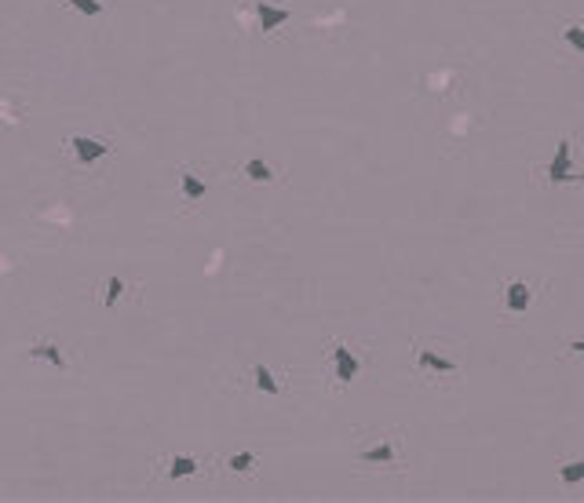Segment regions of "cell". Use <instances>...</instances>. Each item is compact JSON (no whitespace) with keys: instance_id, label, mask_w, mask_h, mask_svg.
<instances>
[{"instance_id":"6da1fadb","label":"cell","mask_w":584,"mask_h":503,"mask_svg":"<svg viewBox=\"0 0 584 503\" xmlns=\"http://www.w3.org/2000/svg\"><path fill=\"white\" fill-rule=\"evenodd\" d=\"M548 183H577V172H574V146H570V139H558L555 146V157L548 164Z\"/></svg>"},{"instance_id":"7a4b0ae2","label":"cell","mask_w":584,"mask_h":503,"mask_svg":"<svg viewBox=\"0 0 584 503\" xmlns=\"http://www.w3.org/2000/svg\"><path fill=\"white\" fill-rule=\"evenodd\" d=\"M333 365H336V376H340V383H351L354 376H358V357L351 354V346H344V343H333Z\"/></svg>"},{"instance_id":"3957f363","label":"cell","mask_w":584,"mask_h":503,"mask_svg":"<svg viewBox=\"0 0 584 503\" xmlns=\"http://www.w3.org/2000/svg\"><path fill=\"white\" fill-rule=\"evenodd\" d=\"M529 299H533V292H529L526 281H507V285H504V303H507V310H512V314H526Z\"/></svg>"},{"instance_id":"277c9868","label":"cell","mask_w":584,"mask_h":503,"mask_svg":"<svg viewBox=\"0 0 584 503\" xmlns=\"http://www.w3.org/2000/svg\"><path fill=\"white\" fill-rule=\"evenodd\" d=\"M70 146H73V153H77V161H81V164H95V161L110 150L106 143H99V139H88V135H73V139H70Z\"/></svg>"},{"instance_id":"5b68a950","label":"cell","mask_w":584,"mask_h":503,"mask_svg":"<svg viewBox=\"0 0 584 503\" xmlns=\"http://www.w3.org/2000/svg\"><path fill=\"white\" fill-rule=\"evenodd\" d=\"M256 15H260V30H263V33H271V30H278V26L289 22V11L266 4V0H260V4H256Z\"/></svg>"},{"instance_id":"8992f818","label":"cell","mask_w":584,"mask_h":503,"mask_svg":"<svg viewBox=\"0 0 584 503\" xmlns=\"http://www.w3.org/2000/svg\"><path fill=\"white\" fill-rule=\"evenodd\" d=\"M416 361H420L424 368L438 372V376H453V372H456V361L442 357V354H435V351H427V346H420V351H416Z\"/></svg>"},{"instance_id":"52a82bcc","label":"cell","mask_w":584,"mask_h":503,"mask_svg":"<svg viewBox=\"0 0 584 503\" xmlns=\"http://www.w3.org/2000/svg\"><path fill=\"white\" fill-rule=\"evenodd\" d=\"M30 357H41V361H48L52 368L66 372V354H62L55 343H33V346H30Z\"/></svg>"},{"instance_id":"ba28073f","label":"cell","mask_w":584,"mask_h":503,"mask_svg":"<svg viewBox=\"0 0 584 503\" xmlns=\"http://www.w3.org/2000/svg\"><path fill=\"white\" fill-rule=\"evenodd\" d=\"M252 379H256V391L260 394H282V383H278L274 379V372L271 368H266V365H256V368H252Z\"/></svg>"},{"instance_id":"9c48e42d","label":"cell","mask_w":584,"mask_h":503,"mask_svg":"<svg viewBox=\"0 0 584 503\" xmlns=\"http://www.w3.org/2000/svg\"><path fill=\"white\" fill-rule=\"evenodd\" d=\"M205 193H208L205 179H197V175H194V172H190V168H186V172H183V197H186V201H201V197H205Z\"/></svg>"},{"instance_id":"30bf717a","label":"cell","mask_w":584,"mask_h":503,"mask_svg":"<svg viewBox=\"0 0 584 503\" xmlns=\"http://www.w3.org/2000/svg\"><path fill=\"white\" fill-rule=\"evenodd\" d=\"M245 175L252 179V183H271V179H274V168L266 164V161H260V157H252V161H245Z\"/></svg>"},{"instance_id":"8fae6325","label":"cell","mask_w":584,"mask_h":503,"mask_svg":"<svg viewBox=\"0 0 584 503\" xmlns=\"http://www.w3.org/2000/svg\"><path fill=\"white\" fill-rule=\"evenodd\" d=\"M190 474H197V460L194 456H175L172 467H168V478L179 482V478H190Z\"/></svg>"},{"instance_id":"7c38bea8","label":"cell","mask_w":584,"mask_h":503,"mask_svg":"<svg viewBox=\"0 0 584 503\" xmlns=\"http://www.w3.org/2000/svg\"><path fill=\"white\" fill-rule=\"evenodd\" d=\"M558 478H563L566 485H577V482H584V460L563 463V467H558Z\"/></svg>"},{"instance_id":"4fadbf2b","label":"cell","mask_w":584,"mask_h":503,"mask_svg":"<svg viewBox=\"0 0 584 503\" xmlns=\"http://www.w3.org/2000/svg\"><path fill=\"white\" fill-rule=\"evenodd\" d=\"M121 295H124V277H117V274H113V277L106 281V299H103V306H106V310H113Z\"/></svg>"},{"instance_id":"5bb4252c","label":"cell","mask_w":584,"mask_h":503,"mask_svg":"<svg viewBox=\"0 0 584 503\" xmlns=\"http://www.w3.org/2000/svg\"><path fill=\"white\" fill-rule=\"evenodd\" d=\"M365 463H395V445H376L369 453H362Z\"/></svg>"},{"instance_id":"9a60e30c","label":"cell","mask_w":584,"mask_h":503,"mask_svg":"<svg viewBox=\"0 0 584 503\" xmlns=\"http://www.w3.org/2000/svg\"><path fill=\"white\" fill-rule=\"evenodd\" d=\"M226 467H231V471H237V474H245V471H252V467H256V456H252V453H234L231 460H226Z\"/></svg>"},{"instance_id":"2e32d148","label":"cell","mask_w":584,"mask_h":503,"mask_svg":"<svg viewBox=\"0 0 584 503\" xmlns=\"http://www.w3.org/2000/svg\"><path fill=\"white\" fill-rule=\"evenodd\" d=\"M70 8H77L81 15H88V19L103 15V4H99V0H70Z\"/></svg>"},{"instance_id":"e0dca14e","label":"cell","mask_w":584,"mask_h":503,"mask_svg":"<svg viewBox=\"0 0 584 503\" xmlns=\"http://www.w3.org/2000/svg\"><path fill=\"white\" fill-rule=\"evenodd\" d=\"M563 37H566V44L574 51H584V30H581V26H566Z\"/></svg>"},{"instance_id":"ac0fdd59","label":"cell","mask_w":584,"mask_h":503,"mask_svg":"<svg viewBox=\"0 0 584 503\" xmlns=\"http://www.w3.org/2000/svg\"><path fill=\"white\" fill-rule=\"evenodd\" d=\"M570 351H574V354H584V339H574V343H570Z\"/></svg>"}]
</instances>
